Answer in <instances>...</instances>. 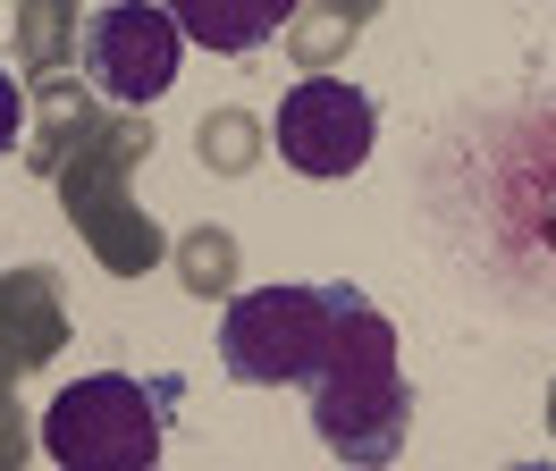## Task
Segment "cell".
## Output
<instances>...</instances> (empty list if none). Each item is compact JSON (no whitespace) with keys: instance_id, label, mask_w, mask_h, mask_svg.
Wrapping results in <instances>:
<instances>
[{"instance_id":"1","label":"cell","mask_w":556,"mask_h":471,"mask_svg":"<svg viewBox=\"0 0 556 471\" xmlns=\"http://www.w3.org/2000/svg\"><path fill=\"white\" fill-rule=\"evenodd\" d=\"M313 430L329 437L338 463L380 471L405 446V379H396V336L380 311H363L354 287H338V336L313 387Z\"/></svg>"},{"instance_id":"2","label":"cell","mask_w":556,"mask_h":471,"mask_svg":"<svg viewBox=\"0 0 556 471\" xmlns=\"http://www.w3.org/2000/svg\"><path fill=\"white\" fill-rule=\"evenodd\" d=\"M161 421L169 387H143L127 370H85L76 387L51 396L42 446L60 471H161Z\"/></svg>"},{"instance_id":"3","label":"cell","mask_w":556,"mask_h":471,"mask_svg":"<svg viewBox=\"0 0 556 471\" xmlns=\"http://www.w3.org/2000/svg\"><path fill=\"white\" fill-rule=\"evenodd\" d=\"M338 336V287H253L219 320V362L244 387H295L329 362Z\"/></svg>"},{"instance_id":"4","label":"cell","mask_w":556,"mask_h":471,"mask_svg":"<svg viewBox=\"0 0 556 471\" xmlns=\"http://www.w3.org/2000/svg\"><path fill=\"white\" fill-rule=\"evenodd\" d=\"M371 93L363 85H346V76H304L295 93L278 101V118H270V143H278V161L295 168V177H354V168L371 161Z\"/></svg>"},{"instance_id":"5","label":"cell","mask_w":556,"mask_h":471,"mask_svg":"<svg viewBox=\"0 0 556 471\" xmlns=\"http://www.w3.org/2000/svg\"><path fill=\"white\" fill-rule=\"evenodd\" d=\"M177 60H186V34H177V17L161 0H110V9H93V26H85L93 85H102L110 101H127V110L169 93Z\"/></svg>"},{"instance_id":"6","label":"cell","mask_w":556,"mask_h":471,"mask_svg":"<svg viewBox=\"0 0 556 471\" xmlns=\"http://www.w3.org/2000/svg\"><path fill=\"white\" fill-rule=\"evenodd\" d=\"M287 9L295 0H169V17L186 42H203L219 60H244V51H262L278 26H287Z\"/></svg>"},{"instance_id":"7","label":"cell","mask_w":556,"mask_h":471,"mask_svg":"<svg viewBox=\"0 0 556 471\" xmlns=\"http://www.w3.org/2000/svg\"><path fill=\"white\" fill-rule=\"evenodd\" d=\"M203 161L244 168V161H253V127H244V118H211V127H203Z\"/></svg>"},{"instance_id":"8","label":"cell","mask_w":556,"mask_h":471,"mask_svg":"<svg viewBox=\"0 0 556 471\" xmlns=\"http://www.w3.org/2000/svg\"><path fill=\"white\" fill-rule=\"evenodd\" d=\"M186 278H194V287H211V278H228V244H219V228H203V244H194V262H186Z\"/></svg>"},{"instance_id":"9","label":"cell","mask_w":556,"mask_h":471,"mask_svg":"<svg viewBox=\"0 0 556 471\" xmlns=\"http://www.w3.org/2000/svg\"><path fill=\"white\" fill-rule=\"evenodd\" d=\"M17 127H26V93H17V76H9V60H0V152L17 143Z\"/></svg>"},{"instance_id":"10","label":"cell","mask_w":556,"mask_h":471,"mask_svg":"<svg viewBox=\"0 0 556 471\" xmlns=\"http://www.w3.org/2000/svg\"><path fill=\"white\" fill-rule=\"evenodd\" d=\"M515 471H548V463H515Z\"/></svg>"}]
</instances>
